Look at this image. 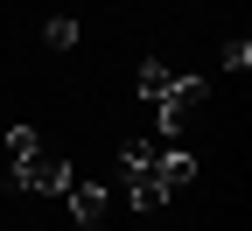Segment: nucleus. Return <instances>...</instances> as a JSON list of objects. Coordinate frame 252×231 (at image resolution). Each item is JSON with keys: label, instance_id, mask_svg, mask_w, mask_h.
Returning <instances> with one entry per match:
<instances>
[{"label": "nucleus", "instance_id": "nucleus-8", "mask_svg": "<svg viewBox=\"0 0 252 231\" xmlns=\"http://www.w3.org/2000/svg\"><path fill=\"white\" fill-rule=\"evenodd\" d=\"M42 42H49V49H77V42H84V28H77L70 14H56V21L42 28Z\"/></svg>", "mask_w": 252, "mask_h": 231}, {"label": "nucleus", "instance_id": "nucleus-2", "mask_svg": "<svg viewBox=\"0 0 252 231\" xmlns=\"http://www.w3.org/2000/svg\"><path fill=\"white\" fill-rule=\"evenodd\" d=\"M203 98H210V84H203V77H175V84H168V98H161L147 119L161 126V140H175V133H182V119H189V112H203Z\"/></svg>", "mask_w": 252, "mask_h": 231}, {"label": "nucleus", "instance_id": "nucleus-4", "mask_svg": "<svg viewBox=\"0 0 252 231\" xmlns=\"http://www.w3.org/2000/svg\"><path fill=\"white\" fill-rule=\"evenodd\" d=\"M63 196H70V210H77V231H105V210H112L105 182H70Z\"/></svg>", "mask_w": 252, "mask_h": 231}, {"label": "nucleus", "instance_id": "nucleus-5", "mask_svg": "<svg viewBox=\"0 0 252 231\" xmlns=\"http://www.w3.org/2000/svg\"><path fill=\"white\" fill-rule=\"evenodd\" d=\"M126 196H133V210H161L168 203V189H161L154 168H126Z\"/></svg>", "mask_w": 252, "mask_h": 231}, {"label": "nucleus", "instance_id": "nucleus-1", "mask_svg": "<svg viewBox=\"0 0 252 231\" xmlns=\"http://www.w3.org/2000/svg\"><path fill=\"white\" fill-rule=\"evenodd\" d=\"M77 175H70V161L63 154H28V161H14V175H7V189H21V196H63Z\"/></svg>", "mask_w": 252, "mask_h": 231}, {"label": "nucleus", "instance_id": "nucleus-6", "mask_svg": "<svg viewBox=\"0 0 252 231\" xmlns=\"http://www.w3.org/2000/svg\"><path fill=\"white\" fill-rule=\"evenodd\" d=\"M133 84H140V105L154 112V105H161V98H168V84H175V70H168V63H140V77H133Z\"/></svg>", "mask_w": 252, "mask_h": 231}, {"label": "nucleus", "instance_id": "nucleus-9", "mask_svg": "<svg viewBox=\"0 0 252 231\" xmlns=\"http://www.w3.org/2000/svg\"><path fill=\"white\" fill-rule=\"evenodd\" d=\"M224 70H252V42H245V35L224 42Z\"/></svg>", "mask_w": 252, "mask_h": 231}, {"label": "nucleus", "instance_id": "nucleus-3", "mask_svg": "<svg viewBox=\"0 0 252 231\" xmlns=\"http://www.w3.org/2000/svg\"><path fill=\"white\" fill-rule=\"evenodd\" d=\"M154 175H161V189L175 196V189L196 182V154H189L182 140H154Z\"/></svg>", "mask_w": 252, "mask_h": 231}, {"label": "nucleus", "instance_id": "nucleus-7", "mask_svg": "<svg viewBox=\"0 0 252 231\" xmlns=\"http://www.w3.org/2000/svg\"><path fill=\"white\" fill-rule=\"evenodd\" d=\"M28 154H42V133H35V126H7V168L28 161Z\"/></svg>", "mask_w": 252, "mask_h": 231}]
</instances>
